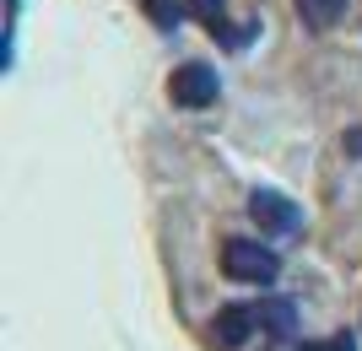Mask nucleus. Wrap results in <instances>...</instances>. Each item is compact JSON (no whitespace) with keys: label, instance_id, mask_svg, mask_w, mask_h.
Segmentation results:
<instances>
[{"label":"nucleus","instance_id":"0eeeda50","mask_svg":"<svg viewBox=\"0 0 362 351\" xmlns=\"http://www.w3.org/2000/svg\"><path fill=\"white\" fill-rule=\"evenodd\" d=\"M184 6H189V11H195L211 32H222V28H227V22H222V0H184Z\"/></svg>","mask_w":362,"mask_h":351},{"label":"nucleus","instance_id":"39448f33","mask_svg":"<svg viewBox=\"0 0 362 351\" xmlns=\"http://www.w3.org/2000/svg\"><path fill=\"white\" fill-rule=\"evenodd\" d=\"M259 324H265V340L281 346V340L298 335V308H292L287 297H265V303H259Z\"/></svg>","mask_w":362,"mask_h":351},{"label":"nucleus","instance_id":"7ed1b4c3","mask_svg":"<svg viewBox=\"0 0 362 351\" xmlns=\"http://www.w3.org/2000/svg\"><path fill=\"white\" fill-rule=\"evenodd\" d=\"M255 335H265V324H259V303H233V308H222V314L211 319L216 351H243Z\"/></svg>","mask_w":362,"mask_h":351},{"label":"nucleus","instance_id":"f257e3e1","mask_svg":"<svg viewBox=\"0 0 362 351\" xmlns=\"http://www.w3.org/2000/svg\"><path fill=\"white\" fill-rule=\"evenodd\" d=\"M222 275L238 281V287H276L281 254L271 244H255V238H227L222 244Z\"/></svg>","mask_w":362,"mask_h":351},{"label":"nucleus","instance_id":"6e6552de","mask_svg":"<svg viewBox=\"0 0 362 351\" xmlns=\"http://www.w3.org/2000/svg\"><path fill=\"white\" fill-rule=\"evenodd\" d=\"M292 351H357V335H335L325 346H292Z\"/></svg>","mask_w":362,"mask_h":351},{"label":"nucleus","instance_id":"423d86ee","mask_svg":"<svg viewBox=\"0 0 362 351\" xmlns=\"http://www.w3.org/2000/svg\"><path fill=\"white\" fill-rule=\"evenodd\" d=\"M292 6H298V22H303L308 32H330L335 22L346 16L351 0H292Z\"/></svg>","mask_w":362,"mask_h":351},{"label":"nucleus","instance_id":"20e7f679","mask_svg":"<svg viewBox=\"0 0 362 351\" xmlns=\"http://www.w3.org/2000/svg\"><path fill=\"white\" fill-rule=\"evenodd\" d=\"M249 216H255V227L271 232V238H292V232L303 227V211L287 195H276V189H255V195H249Z\"/></svg>","mask_w":362,"mask_h":351},{"label":"nucleus","instance_id":"f03ea898","mask_svg":"<svg viewBox=\"0 0 362 351\" xmlns=\"http://www.w3.org/2000/svg\"><path fill=\"white\" fill-rule=\"evenodd\" d=\"M168 97L179 108H211L216 97H222V76H216L206 60H189L173 71V81H168Z\"/></svg>","mask_w":362,"mask_h":351}]
</instances>
